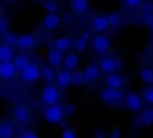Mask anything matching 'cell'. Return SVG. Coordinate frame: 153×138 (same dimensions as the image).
I'll use <instances>...</instances> for the list:
<instances>
[{"label": "cell", "mask_w": 153, "mask_h": 138, "mask_svg": "<svg viewBox=\"0 0 153 138\" xmlns=\"http://www.w3.org/2000/svg\"><path fill=\"white\" fill-rule=\"evenodd\" d=\"M64 107H61L59 104H53L49 105L45 111H43V117L49 122V123H59L64 117Z\"/></svg>", "instance_id": "cell-1"}, {"label": "cell", "mask_w": 153, "mask_h": 138, "mask_svg": "<svg viewBox=\"0 0 153 138\" xmlns=\"http://www.w3.org/2000/svg\"><path fill=\"white\" fill-rule=\"evenodd\" d=\"M58 99H59V91H58L56 86L48 85V86L43 88V91H42V101H43L45 104L53 105V104L58 102Z\"/></svg>", "instance_id": "cell-2"}, {"label": "cell", "mask_w": 153, "mask_h": 138, "mask_svg": "<svg viewBox=\"0 0 153 138\" xmlns=\"http://www.w3.org/2000/svg\"><path fill=\"white\" fill-rule=\"evenodd\" d=\"M100 96L105 104H114V102H119L122 101L123 95L119 89H111V88H102L100 92Z\"/></svg>", "instance_id": "cell-3"}, {"label": "cell", "mask_w": 153, "mask_h": 138, "mask_svg": "<svg viewBox=\"0 0 153 138\" xmlns=\"http://www.w3.org/2000/svg\"><path fill=\"white\" fill-rule=\"evenodd\" d=\"M21 77H22L25 82H28V83L36 82V80L40 77V68H39V65L30 62V64L21 71Z\"/></svg>", "instance_id": "cell-4"}, {"label": "cell", "mask_w": 153, "mask_h": 138, "mask_svg": "<svg viewBox=\"0 0 153 138\" xmlns=\"http://www.w3.org/2000/svg\"><path fill=\"white\" fill-rule=\"evenodd\" d=\"M110 45L111 43H110L108 37H105L102 34H98V36H95L92 39V47H94V50L97 53H105L110 49Z\"/></svg>", "instance_id": "cell-5"}, {"label": "cell", "mask_w": 153, "mask_h": 138, "mask_svg": "<svg viewBox=\"0 0 153 138\" xmlns=\"http://www.w3.org/2000/svg\"><path fill=\"white\" fill-rule=\"evenodd\" d=\"M125 104H126V107H128L131 111H140L141 107H143V99H141V96H140L138 93L131 92V93L126 95Z\"/></svg>", "instance_id": "cell-6"}, {"label": "cell", "mask_w": 153, "mask_h": 138, "mask_svg": "<svg viewBox=\"0 0 153 138\" xmlns=\"http://www.w3.org/2000/svg\"><path fill=\"white\" fill-rule=\"evenodd\" d=\"M16 73V68L13 65L12 61H7V62H0V77L4 79V80H9L15 76Z\"/></svg>", "instance_id": "cell-7"}, {"label": "cell", "mask_w": 153, "mask_h": 138, "mask_svg": "<svg viewBox=\"0 0 153 138\" xmlns=\"http://www.w3.org/2000/svg\"><path fill=\"white\" fill-rule=\"evenodd\" d=\"M82 76H83V80H85V82H89V83L95 82V80L98 79V76H100L98 65H94V64L88 65V67L85 68V71L82 73Z\"/></svg>", "instance_id": "cell-8"}, {"label": "cell", "mask_w": 153, "mask_h": 138, "mask_svg": "<svg viewBox=\"0 0 153 138\" xmlns=\"http://www.w3.org/2000/svg\"><path fill=\"white\" fill-rule=\"evenodd\" d=\"M53 49L59 50V52H67L73 47V40L70 37H58L53 40Z\"/></svg>", "instance_id": "cell-9"}, {"label": "cell", "mask_w": 153, "mask_h": 138, "mask_svg": "<svg viewBox=\"0 0 153 138\" xmlns=\"http://www.w3.org/2000/svg\"><path fill=\"white\" fill-rule=\"evenodd\" d=\"M55 82H56V88H67L68 85H71V73L67 70L59 71L55 76Z\"/></svg>", "instance_id": "cell-10"}, {"label": "cell", "mask_w": 153, "mask_h": 138, "mask_svg": "<svg viewBox=\"0 0 153 138\" xmlns=\"http://www.w3.org/2000/svg\"><path fill=\"white\" fill-rule=\"evenodd\" d=\"M42 24H43V27L48 28V30H55V28L61 24V18H59L56 13H48V15L43 18Z\"/></svg>", "instance_id": "cell-11"}, {"label": "cell", "mask_w": 153, "mask_h": 138, "mask_svg": "<svg viewBox=\"0 0 153 138\" xmlns=\"http://www.w3.org/2000/svg\"><path fill=\"white\" fill-rule=\"evenodd\" d=\"M98 70L102 71V73H107V74L114 73V70H116V59H113V58H102L100 61Z\"/></svg>", "instance_id": "cell-12"}, {"label": "cell", "mask_w": 153, "mask_h": 138, "mask_svg": "<svg viewBox=\"0 0 153 138\" xmlns=\"http://www.w3.org/2000/svg\"><path fill=\"white\" fill-rule=\"evenodd\" d=\"M62 59H64L62 52H59L56 49H51L48 52V62H49L51 67H59L62 64Z\"/></svg>", "instance_id": "cell-13"}, {"label": "cell", "mask_w": 153, "mask_h": 138, "mask_svg": "<svg viewBox=\"0 0 153 138\" xmlns=\"http://www.w3.org/2000/svg\"><path fill=\"white\" fill-rule=\"evenodd\" d=\"M36 43V39L33 34H22L18 37V42H16V46H19V49H30L33 47Z\"/></svg>", "instance_id": "cell-14"}, {"label": "cell", "mask_w": 153, "mask_h": 138, "mask_svg": "<svg viewBox=\"0 0 153 138\" xmlns=\"http://www.w3.org/2000/svg\"><path fill=\"white\" fill-rule=\"evenodd\" d=\"M62 64H64V67H65L67 71H71V70H74V68L77 67V64H79V56H77L76 53H67V55L64 56V59H62Z\"/></svg>", "instance_id": "cell-15"}, {"label": "cell", "mask_w": 153, "mask_h": 138, "mask_svg": "<svg viewBox=\"0 0 153 138\" xmlns=\"http://www.w3.org/2000/svg\"><path fill=\"white\" fill-rule=\"evenodd\" d=\"M13 116H15V119L19 123H24V122H27L30 119V110L27 107H24V105H18V107H15Z\"/></svg>", "instance_id": "cell-16"}, {"label": "cell", "mask_w": 153, "mask_h": 138, "mask_svg": "<svg viewBox=\"0 0 153 138\" xmlns=\"http://www.w3.org/2000/svg\"><path fill=\"white\" fill-rule=\"evenodd\" d=\"M105 83H107V88H111V89H119V88L123 85V79H122L119 74L111 73V74H108V76H107Z\"/></svg>", "instance_id": "cell-17"}, {"label": "cell", "mask_w": 153, "mask_h": 138, "mask_svg": "<svg viewBox=\"0 0 153 138\" xmlns=\"http://www.w3.org/2000/svg\"><path fill=\"white\" fill-rule=\"evenodd\" d=\"M110 25H108V22H107V18L105 16H102V15H98V16H95L94 19H92V28L95 30V31H104V30H107Z\"/></svg>", "instance_id": "cell-18"}, {"label": "cell", "mask_w": 153, "mask_h": 138, "mask_svg": "<svg viewBox=\"0 0 153 138\" xmlns=\"http://www.w3.org/2000/svg\"><path fill=\"white\" fill-rule=\"evenodd\" d=\"M71 10L76 13H83L88 10V0H71Z\"/></svg>", "instance_id": "cell-19"}, {"label": "cell", "mask_w": 153, "mask_h": 138, "mask_svg": "<svg viewBox=\"0 0 153 138\" xmlns=\"http://www.w3.org/2000/svg\"><path fill=\"white\" fill-rule=\"evenodd\" d=\"M88 40H89V33L88 31H85L76 42H73V46L76 47V50L77 52H83L85 49H86V45H88Z\"/></svg>", "instance_id": "cell-20"}, {"label": "cell", "mask_w": 153, "mask_h": 138, "mask_svg": "<svg viewBox=\"0 0 153 138\" xmlns=\"http://www.w3.org/2000/svg\"><path fill=\"white\" fill-rule=\"evenodd\" d=\"M12 58H13V49L6 45L0 46V62L12 61Z\"/></svg>", "instance_id": "cell-21"}, {"label": "cell", "mask_w": 153, "mask_h": 138, "mask_svg": "<svg viewBox=\"0 0 153 138\" xmlns=\"http://www.w3.org/2000/svg\"><path fill=\"white\" fill-rule=\"evenodd\" d=\"M28 64H30V58H28L27 55H18V56L15 58V61H13L15 68H16V70H19V71H22Z\"/></svg>", "instance_id": "cell-22"}, {"label": "cell", "mask_w": 153, "mask_h": 138, "mask_svg": "<svg viewBox=\"0 0 153 138\" xmlns=\"http://www.w3.org/2000/svg\"><path fill=\"white\" fill-rule=\"evenodd\" d=\"M140 77L146 85H153V70L149 67H144L140 70Z\"/></svg>", "instance_id": "cell-23"}, {"label": "cell", "mask_w": 153, "mask_h": 138, "mask_svg": "<svg viewBox=\"0 0 153 138\" xmlns=\"http://www.w3.org/2000/svg\"><path fill=\"white\" fill-rule=\"evenodd\" d=\"M13 128L10 123H0V137L1 138H12Z\"/></svg>", "instance_id": "cell-24"}, {"label": "cell", "mask_w": 153, "mask_h": 138, "mask_svg": "<svg viewBox=\"0 0 153 138\" xmlns=\"http://www.w3.org/2000/svg\"><path fill=\"white\" fill-rule=\"evenodd\" d=\"M40 76H42L43 80L48 82V83H51V82L55 80V73H53V70H52L51 67H43V68L40 70Z\"/></svg>", "instance_id": "cell-25"}, {"label": "cell", "mask_w": 153, "mask_h": 138, "mask_svg": "<svg viewBox=\"0 0 153 138\" xmlns=\"http://www.w3.org/2000/svg\"><path fill=\"white\" fill-rule=\"evenodd\" d=\"M140 122H141V125H144V126L152 125V123H153V108H150V110H146V111L140 116Z\"/></svg>", "instance_id": "cell-26"}, {"label": "cell", "mask_w": 153, "mask_h": 138, "mask_svg": "<svg viewBox=\"0 0 153 138\" xmlns=\"http://www.w3.org/2000/svg\"><path fill=\"white\" fill-rule=\"evenodd\" d=\"M43 7L48 13H56V9H58V3L55 0H46L43 3Z\"/></svg>", "instance_id": "cell-27"}, {"label": "cell", "mask_w": 153, "mask_h": 138, "mask_svg": "<svg viewBox=\"0 0 153 138\" xmlns=\"http://www.w3.org/2000/svg\"><path fill=\"white\" fill-rule=\"evenodd\" d=\"M105 18H107L108 25H113V27L119 25V24H120V21H122V18H120V15H119V13H110V15H107Z\"/></svg>", "instance_id": "cell-28"}, {"label": "cell", "mask_w": 153, "mask_h": 138, "mask_svg": "<svg viewBox=\"0 0 153 138\" xmlns=\"http://www.w3.org/2000/svg\"><path fill=\"white\" fill-rule=\"evenodd\" d=\"M16 42H18V36H16V34H13V33H7V34L4 36V45L6 46L12 47V46L16 45Z\"/></svg>", "instance_id": "cell-29"}, {"label": "cell", "mask_w": 153, "mask_h": 138, "mask_svg": "<svg viewBox=\"0 0 153 138\" xmlns=\"http://www.w3.org/2000/svg\"><path fill=\"white\" fill-rule=\"evenodd\" d=\"M83 83H85V80H83L82 73H74V74H71V85L80 86V85H83Z\"/></svg>", "instance_id": "cell-30"}, {"label": "cell", "mask_w": 153, "mask_h": 138, "mask_svg": "<svg viewBox=\"0 0 153 138\" xmlns=\"http://www.w3.org/2000/svg\"><path fill=\"white\" fill-rule=\"evenodd\" d=\"M143 99H144V102H147L149 105H153V88H147V89H144Z\"/></svg>", "instance_id": "cell-31"}, {"label": "cell", "mask_w": 153, "mask_h": 138, "mask_svg": "<svg viewBox=\"0 0 153 138\" xmlns=\"http://www.w3.org/2000/svg\"><path fill=\"white\" fill-rule=\"evenodd\" d=\"M74 105L73 104H67L65 107H64V114H67V116H71V114H74Z\"/></svg>", "instance_id": "cell-32"}, {"label": "cell", "mask_w": 153, "mask_h": 138, "mask_svg": "<svg viewBox=\"0 0 153 138\" xmlns=\"http://www.w3.org/2000/svg\"><path fill=\"white\" fill-rule=\"evenodd\" d=\"M120 129L119 128H113L111 131H110V134H108V137L107 138H120Z\"/></svg>", "instance_id": "cell-33"}, {"label": "cell", "mask_w": 153, "mask_h": 138, "mask_svg": "<svg viewBox=\"0 0 153 138\" xmlns=\"http://www.w3.org/2000/svg\"><path fill=\"white\" fill-rule=\"evenodd\" d=\"M61 138H76V134H74L73 131H70V129H65V131L62 132Z\"/></svg>", "instance_id": "cell-34"}, {"label": "cell", "mask_w": 153, "mask_h": 138, "mask_svg": "<svg viewBox=\"0 0 153 138\" xmlns=\"http://www.w3.org/2000/svg\"><path fill=\"white\" fill-rule=\"evenodd\" d=\"M141 1H143V0H125V3L129 4V6H138Z\"/></svg>", "instance_id": "cell-35"}, {"label": "cell", "mask_w": 153, "mask_h": 138, "mask_svg": "<svg viewBox=\"0 0 153 138\" xmlns=\"http://www.w3.org/2000/svg\"><path fill=\"white\" fill-rule=\"evenodd\" d=\"M6 28H7L6 21H4V19H0V33H4V31H6Z\"/></svg>", "instance_id": "cell-36"}, {"label": "cell", "mask_w": 153, "mask_h": 138, "mask_svg": "<svg viewBox=\"0 0 153 138\" xmlns=\"http://www.w3.org/2000/svg\"><path fill=\"white\" fill-rule=\"evenodd\" d=\"M21 138H37V135L34 132H25V134L21 135Z\"/></svg>", "instance_id": "cell-37"}, {"label": "cell", "mask_w": 153, "mask_h": 138, "mask_svg": "<svg viewBox=\"0 0 153 138\" xmlns=\"http://www.w3.org/2000/svg\"><path fill=\"white\" fill-rule=\"evenodd\" d=\"M143 19H144L146 22H149V24H150V22H152V21H153V16H152V15H150V13H146V15L143 16Z\"/></svg>", "instance_id": "cell-38"}, {"label": "cell", "mask_w": 153, "mask_h": 138, "mask_svg": "<svg viewBox=\"0 0 153 138\" xmlns=\"http://www.w3.org/2000/svg\"><path fill=\"white\" fill-rule=\"evenodd\" d=\"M95 138H107V135H105V132H102V131H97V132H95Z\"/></svg>", "instance_id": "cell-39"}, {"label": "cell", "mask_w": 153, "mask_h": 138, "mask_svg": "<svg viewBox=\"0 0 153 138\" xmlns=\"http://www.w3.org/2000/svg\"><path fill=\"white\" fill-rule=\"evenodd\" d=\"M150 28H152V31H153V21L150 22Z\"/></svg>", "instance_id": "cell-40"}, {"label": "cell", "mask_w": 153, "mask_h": 138, "mask_svg": "<svg viewBox=\"0 0 153 138\" xmlns=\"http://www.w3.org/2000/svg\"><path fill=\"white\" fill-rule=\"evenodd\" d=\"M0 138H1V137H0Z\"/></svg>", "instance_id": "cell-41"}]
</instances>
